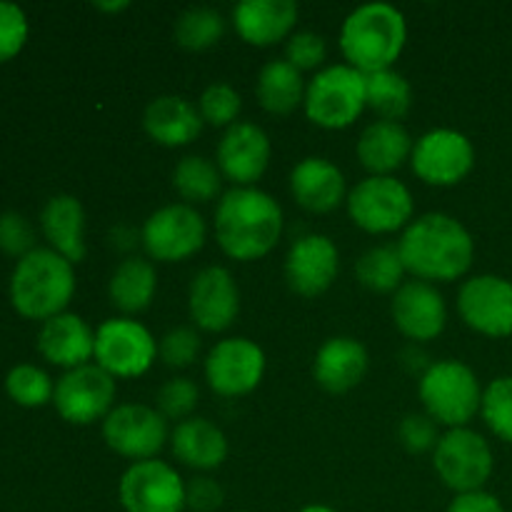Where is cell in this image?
<instances>
[{"mask_svg":"<svg viewBox=\"0 0 512 512\" xmlns=\"http://www.w3.org/2000/svg\"><path fill=\"white\" fill-rule=\"evenodd\" d=\"M328 58V45H325L323 35L313 33V30H298L288 38L285 45V60L303 73V70L320 68Z\"/></svg>","mask_w":512,"mask_h":512,"instance_id":"40","label":"cell"},{"mask_svg":"<svg viewBox=\"0 0 512 512\" xmlns=\"http://www.w3.org/2000/svg\"><path fill=\"white\" fill-rule=\"evenodd\" d=\"M480 415L495 438L512 443V375L495 378L483 390Z\"/></svg>","mask_w":512,"mask_h":512,"instance_id":"36","label":"cell"},{"mask_svg":"<svg viewBox=\"0 0 512 512\" xmlns=\"http://www.w3.org/2000/svg\"><path fill=\"white\" fill-rule=\"evenodd\" d=\"M115 400V378L98 365L68 370L55 383L53 405L70 425H93L108 418Z\"/></svg>","mask_w":512,"mask_h":512,"instance_id":"14","label":"cell"},{"mask_svg":"<svg viewBox=\"0 0 512 512\" xmlns=\"http://www.w3.org/2000/svg\"><path fill=\"white\" fill-rule=\"evenodd\" d=\"M305 80L288 60H270L260 68L255 95L263 110L273 115H290L305 103Z\"/></svg>","mask_w":512,"mask_h":512,"instance_id":"30","label":"cell"},{"mask_svg":"<svg viewBox=\"0 0 512 512\" xmlns=\"http://www.w3.org/2000/svg\"><path fill=\"white\" fill-rule=\"evenodd\" d=\"M265 375V353L250 338H225L205 358V380L220 398H243Z\"/></svg>","mask_w":512,"mask_h":512,"instance_id":"15","label":"cell"},{"mask_svg":"<svg viewBox=\"0 0 512 512\" xmlns=\"http://www.w3.org/2000/svg\"><path fill=\"white\" fill-rule=\"evenodd\" d=\"M155 293H158V273L155 265L145 258H125L113 270L108 283L110 303L130 318L135 313H143L150 308Z\"/></svg>","mask_w":512,"mask_h":512,"instance_id":"29","label":"cell"},{"mask_svg":"<svg viewBox=\"0 0 512 512\" xmlns=\"http://www.w3.org/2000/svg\"><path fill=\"white\" fill-rule=\"evenodd\" d=\"M433 468L455 495L485 490L495 468L488 440L470 428H453L440 435L433 450Z\"/></svg>","mask_w":512,"mask_h":512,"instance_id":"8","label":"cell"},{"mask_svg":"<svg viewBox=\"0 0 512 512\" xmlns=\"http://www.w3.org/2000/svg\"><path fill=\"white\" fill-rule=\"evenodd\" d=\"M298 512H338V510L328 508V505H305V508H300Z\"/></svg>","mask_w":512,"mask_h":512,"instance_id":"47","label":"cell"},{"mask_svg":"<svg viewBox=\"0 0 512 512\" xmlns=\"http://www.w3.org/2000/svg\"><path fill=\"white\" fill-rule=\"evenodd\" d=\"M300 8L293 0H243L233 10V25L240 38L255 48L288 40L295 33Z\"/></svg>","mask_w":512,"mask_h":512,"instance_id":"23","label":"cell"},{"mask_svg":"<svg viewBox=\"0 0 512 512\" xmlns=\"http://www.w3.org/2000/svg\"><path fill=\"white\" fill-rule=\"evenodd\" d=\"M290 193L295 203L308 213H333L348 200L343 170L328 158L310 155L303 158L290 173Z\"/></svg>","mask_w":512,"mask_h":512,"instance_id":"21","label":"cell"},{"mask_svg":"<svg viewBox=\"0 0 512 512\" xmlns=\"http://www.w3.org/2000/svg\"><path fill=\"white\" fill-rule=\"evenodd\" d=\"M200 390L190 378H173L158 390L155 395V410L163 415L165 420H183L193 418V410L198 408Z\"/></svg>","mask_w":512,"mask_h":512,"instance_id":"38","label":"cell"},{"mask_svg":"<svg viewBox=\"0 0 512 512\" xmlns=\"http://www.w3.org/2000/svg\"><path fill=\"white\" fill-rule=\"evenodd\" d=\"M33 225L20 213H3L0 215V250L8 255L25 258L33 248Z\"/></svg>","mask_w":512,"mask_h":512,"instance_id":"43","label":"cell"},{"mask_svg":"<svg viewBox=\"0 0 512 512\" xmlns=\"http://www.w3.org/2000/svg\"><path fill=\"white\" fill-rule=\"evenodd\" d=\"M38 350L58 368H83L90 358H95V333L80 315L60 313L45 320L40 328Z\"/></svg>","mask_w":512,"mask_h":512,"instance_id":"24","label":"cell"},{"mask_svg":"<svg viewBox=\"0 0 512 512\" xmlns=\"http://www.w3.org/2000/svg\"><path fill=\"white\" fill-rule=\"evenodd\" d=\"M158 343L143 323L133 318H110L95 330V365L115 380L140 378L153 368Z\"/></svg>","mask_w":512,"mask_h":512,"instance_id":"9","label":"cell"},{"mask_svg":"<svg viewBox=\"0 0 512 512\" xmlns=\"http://www.w3.org/2000/svg\"><path fill=\"white\" fill-rule=\"evenodd\" d=\"M225 33V18L213 8H188L185 13L178 15L175 20V43L185 50H193V53H200V50H208L213 45L220 43Z\"/></svg>","mask_w":512,"mask_h":512,"instance_id":"34","label":"cell"},{"mask_svg":"<svg viewBox=\"0 0 512 512\" xmlns=\"http://www.w3.org/2000/svg\"><path fill=\"white\" fill-rule=\"evenodd\" d=\"M283 208L260 188H233L215 208V240L228 258L253 263L275 250L283 238Z\"/></svg>","mask_w":512,"mask_h":512,"instance_id":"2","label":"cell"},{"mask_svg":"<svg viewBox=\"0 0 512 512\" xmlns=\"http://www.w3.org/2000/svg\"><path fill=\"white\" fill-rule=\"evenodd\" d=\"M405 273L423 283H453L463 278L475 258V240L458 218L425 213L413 218L398 240Z\"/></svg>","mask_w":512,"mask_h":512,"instance_id":"1","label":"cell"},{"mask_svg":"<svg viewBox=\"0 0 512 512\" xmlns=\"http://www.w3.org/2000/svg\"><path fill=\"white\" fill-rule=\"evenodd\" d=\"M413 173L423 183L450 188L473 173L475 148L470 138L453 128H435L420 135L410 155Z\"/></svg>","mask_w":512,"mask_h":512,"instance_id":"12","label":"cell"},{"mask_svg":"<svg viewBox=\"0 0 512 512\" xmlns=\"http://www.w3.org/2000/svg\"><path fill=\"white\" fill-rule=\"evenodd\" d=\"M118 498L125 512H183L185 480L163 460H140L120 478Z\"/></svg>","mask_w":512,"mask_h":512,"instance_id":"13","label":"cell"},{"mask_svg":"<svg viewBox=\"0 0 512 512\" xmlns=\"http://www.w3.org/2000/svg\"><path fill=\"white\" fill-rule=\"evenodd\" d=\"M408 43L405 15L390 3H368L355 8L340 28V50L350 68L378 73L393 68Z\"/></svg>","mask_w":512,"mask_h":512,"instance_id":"3","label":"cell"},{"mask_svg":"<svg viewBox=\"0 0 512 512\" xmlns=\"http://www.w3.org/2000/svg\"><path fill=\"white\" fill-rule=\"evenodd\" d=\"M368 350L360 340L350 335L325 340L313 360V378L323 390L333 395H343L358 388L368 373Z\"/></svg>","mask_w":512,"mask_h":512,"instance_id":"22","label":"cell"},{"mask_svg":"<svg viewBox=\"0 0 512 512\" xmlns=\"http://www.w3.org/2000/svg\"><path fill=\"white\" fill-rule=\"evenodd\" d=\"M365 100L368 108L380 115V120L400 123V118H405L413 105V88L398 70H378L365 75Z\"/></svg>","mask_w":512,"mask_h":512,"instance_id":"31","label":"cell"},{"mask_svg":"<svg viewBox=\"0 0 512 512\" xmlns=\"http://www.w3.org/2000/svg\"><path fill=\"white\" fill-rule=\"evenodd\" d=\"M445 512H505L503 503L488 490H475V493L455 495L453 503Z\"/></svg>","mask_w":512,"mask_h":512,"instance_id":"45","label":"cell"},{"mask_svg":"<svg viewBox=\"0 0 512 512\" xmlns=\"http://www.w3.org/2000/svg\"><path fill=\"white\" fill-rule=\"evenodd\" d=\"M170 448L180 463L200 473L220 468L228 458V438L208 418H188L175 425L170 433Z\"/></svg>","mask_w":512,"mask_h":512,"instance_id":"27","label":"cell"},{"mask_svg":"<svg viewBox=\"0 0 512 512\" xmlns=\"http://www.w3.org/2000/svg\"><path fill=\"white\" fill-rule=\"evenodd\" d=\"M413 138L408 130L393 120H375L368 128L360 133L358 138V153L360 165L368 170L370 175H393L410 160L413 155Z\"/></svg>","mask_w":512,"mask_h":512,"instance_id":"26","label":"cell"},{"mask_svg":"<svg viewBox=\"0 0 512 512\" xmlns=\"http://www.w3.org/2000/svg\"><path fill=\"white\" fill-rule=\"evenodd\" d=\"M273 155L268 133L255 123H235L223 133L218 143V168L235 188H255L265 175Z\"/></svg>","mask_w":512,"mask_h":512,"instance_id":"18","label":"cell"},{"mask_svg":"<svg viewBox=\"0 0 512 512\" xmlns=\"http://www.w3.org/2000/svg\"><path fill=\"white\" fill-rule=\"evenodd\" d=\"M398 440L410 453H428V450H435L440 440L438 423L428 413L405 415L398 425Z\"/></svg>","mask_w":512,"mask_h":512,"instance_id":"42","label":"cell"},{"mask_svg":"<svg viewBox=\"0 0 512 512\" xmlns=\"http://www.w3.org/2000/svg\"><path fill=\"white\" fill-rule=\"evenodd\" d=\"M200 353V335L193 328H173L160 338L158 355L168 368H188Z\"/></svg>","mask_w":512,"mask_h":512,"instance_id":"39","label":"cell"},{"mask_svg":"<svg viewBox=\"0 0 512 512\" xmlns=\"http://www.w3.org/2000/svg\"><path fill=\"white\" fill-rule=\"evenodd\" d=\"M25 40H28V18L23 8L0 0V63L15 58L23 50Z\"/></svg>","mask_w":512,"mask_h":512,"instance_id":"41","label":"cell"},{"mask_svg":"<svg viewBox=\"0 0 512 512\" xmlns=\"http://www.w3.org/2000/svg\"><path fill=\"white\" fill-rule=\"evenodd\" d=\"M95 8L105 10V13H120V10L130 8L128 0H118V3H95Z\"/></svg>","mask_w":512,"mask_h":512,"instance_id":"46","label":"cell"},{"mask_svg":"<svg viewBox=\"0 0 512 512\" xmlns=\"http://www.w3.org/2000/svg\"><path fill=\"white\" fill-rule=\"evenodd\" d=\"M348 215L360 230L370 235H388L413 223L415 203L408 185L393 175H370L348 193Z\"/></svg>","mask_w":512,"mask_h":512,"instance_id":"7","label":"cell"},{"mask_svg":"<svg viewBox=\"0 0 512 512\" xmlns=\"http://www.w3.org/2000/svg\"><path fill=\"white\" fill-rule=\"evenodd\" d=\"M340 253L328 235L310 233L295 240L285 255V280L303 298H318L335 283Z\"/></svg>","mask_w":512,"mask_h":512,"instance_id":"20","label":"cell"},{"mask_svg":"<svg viewBox=\"0 0 512 512\" xmlns=\"http://www.w3.org/2000/svg\"><path fill=\"white\" fill-rule=\"evenodd\" d=\"M390 315L400 333L413 343L435 340L448 325V305L433 283L405 280L393 293Z\"/></svg>","mask_w":512,"mask_h":512,"instance_id":"19","label":"cell"},{"mask_svg":"<svg viewBox=\"0 0 512 512\" xmlns=\"http://www.w3.org/2000/svg\"><path fill=\"white\" fill-rule=\"evenodd\" d=\"M5 390L23 408H40L53 400L55 385L45 370L35 368V365H15L5 378Z\"/></svg>","mask_w":512,"mask_h":512,"instance_id":"35","label":"cell"},{"mask_svg":"<svg viewBox=\"0 0 512 512\" xmlns=\"http://www.w3.org/2000/svg\"><path fill=\"white\" fill-rule=\"evenodd\" d=\"M40 225L50 250L73 265L85 258V210L75 195L63 193L50 198L40 215Z\"/></svg>","mask_w":512,"mask_h":512,"instance_id":"28","label":"cell"},{"mask_svg":"<svg viewBox=\"0 0 512 512\" xmlns=\"http://www.w3.org/2000/svg\"><path fill=\"white\" fill-rule=\"evenodd\" d=\"M205 220L193 205H163L148 215L140 230V243L150 260L158 263H183L205 245Z\"/></svg>","mask_w":512,"mask_h":512,"instance_id":"10","label":"cell"},{"mask_svg":"<svg viewBox=\"0 0 512 512\" xmlns=\"http://www.w3.org/2000/svg\"><path fill=\"white\" fill-rule=\"evenodd\" d=\"M355 275L358 283L373 293H395L405 283V265L400 260L398 245H375L365 250L355 263Z\"/></svg>","mask_w":512,"mask_h":512,"instance_id":"33","label":"cell"},{"mask_svg":"<svg viewBox=\"0 0 512 512\" xmlns=\"http://www.w3.org/2000/svg\"><path fill=\"white\" fill-rule=\"evenodd\" d=\"M190 320L205 333H223L240 313V290L223 265H208L195 273L188 290Z\"/></svg>","mask_w":512,"mask_h":512,"instance_id":"17","label":"cell"},{"mask_svg":"<svg viewBox=\"0 0 512 512\" xmlns=\"http://www.w3.org/2000/svg\"><path fill=\"white\" fill-rule=\"evenodd\" d=\"M223 498V488L208 475L185 483V508L193 512H215L223 505Z\"/></svg>","mask_w":512,"mask_h":512,"instance_id":"44","label":"cell"},{"mask_svg":"<svg viewBox=\"0 0 512 512\" xmlns=\"http://www.w3.org/2000/svg\"><path fill=\"white\" fill-rule=\"evenodd\" d=\"M420 403L425 413L438 425L468 428L470 420L480 413L483 388L478 375L460 360H438L420 375Z\"/></svg>","mask_w":512,"mask_h":512,"instance_id":"5","label":"cell"},{"mask_svg":"<svg viewBox=\"0 0 512 512\" xmlns=\"http://www.w3.org/2000/svg\"><path fill=\"white\" fill-rule=\"evenodd\" d=\"M75 293V270L70 260L50 248L30 250L18 260L10 278V300L23 318L50 320L65 313Z\"/></svg>","mask_w":512,"mask_h":512,"instance_id":"4","label":"cell"},{"mask_svg":"<svg viewBox=\"0 0 512 512\" xmlns=\"http://www.w3.org/2000/svg\"><path fill=\"white\" fill-rule=\"evenodd\" d=\"M305 115L325 130L350 128L368 108L365 73L345 65H328L318 70L305 88Z\"/></svg>","mask_w":512,"mask_h":512,"instance_id":"6","label":"cell"},{"mask_svg":"<svg viewBox=\"0 0 512 512\" xmlns=\"http://www.w3.org/2000/svg\"><path fill=\"white\" fill-rule=\"evenodd\" d=\"M103 440L113 453L133 463L155 460L170 440L168 420L150 405H118L103 420Z\"/></svg>","mask_w":512,"mask_h":512,"instance_id":"11","label":"cell"},{"mask_svg":"<svg viewBox=\"0 0 512 512\" xmlns=\"http://www.w3.org/2000/svg\"><path fill=\"white\" fill-rule=\"evenodd\" d=\"M458 313L463 323L485 338L512 335V283L500 275H475L458 293Z\"/></svg>","mask_w":512,"mask_h":512,"instance_id":"16","label":"cell"},{"mask_svg":"<svg viewBox=\"0 0 512 512\" xmlns=\"http://www.w3.org/2000/svg\"><path fill=\"white\" fill-rule=\"evenodd\" d=\"M240 108H243V100L240 93L228 83H213L203 90L198 100V110L203 123L213 125V128H225L238 123Z\"/></svg>","mask_w":512,"mask_h":512,"instance_id":"37","label":"cell"},{"mask_svg":"<svg viewBox=\"0 0 512 512\" xmlns=\"http://www.w3.org/2000/svg\"><path fill=\"white\" fill-rule=\"evenodd\" d=\"M173 188L178 190L185 205L210 203L220 195L223 173H220L218 163L203 158V155H185L173 170Z\"/></svg>","mask_w":512,"mask_h":512,"instance_id":"32","label":"cell"},{"mask_svg":"<svg viewBox=\"0 0 512 512\" xmlns=\"http://www.w3.org/2000/svg\"><path fill=\"white\" fill-rule=\"evenodd\" d=\"M200 110L180 95H160L143 113V128L150 140L165 148H183L203 133Z\"/></svg>","mask_w":512,"mask_h":512,"instance_id":"25","label":"cell"}]
</instances>
